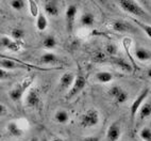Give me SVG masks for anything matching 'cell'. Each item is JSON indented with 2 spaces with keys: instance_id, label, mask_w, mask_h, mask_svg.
Listing matches in <instances>:
<instances>
[{
  "instance_id": "1",
  "label": "cell",
  "mask_w": 151,
  "mask_h": 141,
  "mask_svg": "<svg viewBox=\"0 0 151 141\" xmlns=\"http://www.w3.org/2000/svg\"><path fill=\"white\" fill-rule=\"evenodd\" d=\"M117 4L122 11H124L128 14H131V15H134L136 17L148 18L150 16L148 12L145 11L143 7L140 6L139 2H136V1H133V0H122V1H118Z\"/></svg>"
},
{
  "instance_id": "2",
  "label": "cell",
  "mask_w": 151,
  "mask_h": 141,
  "mask_svg": "<svg viewBox=\"0 0 151 141\" xmlns=\"http://www.w3.org/2000/svg\"><path fill=\"white\" fill-rule=\"evenodd\" d=\"M33 81H34V76H28L22 80V82L17 84L12 90H10L9 92V96L13 102L18 103L19 100H22L24 94L26 93L27 90H29L32 86Z\"/></svg>"
},
{
  "instance_id": "3",
  "label": "cell",
  "mask_w": 151,
  "mask_h": 141,
  "mask_svg": "<svg viewBox=\"0 0 151 141\" xmlns=\"http://www.w3.org/2000/svg\"><path fill=\"white\" fill-rule=\"evenodd\" d=\"M100 113L97 109L91 108L80 118V125L83 128H93L99 124Z\"/></svg>"
},
{
  "instance_id": "4",
  "label": "cell",
  "mask_w": 151,
  "mask_h": 141,
  "mask_svg": "<svg viewBox=\"0 0 151 141\" xmlns=\"http://www.w3.org/2000/svg\"><path fill=\"white\" fill-rule=\"evenodd\" d=\"M0 68L6 70H16V68H34L40 70H44V68H35L33 65H30L27 64V63L22 62V61H18V60H16L15 58H12V57L8 58V59H0Z\"/></svg>"
},
{
  "instance_id": "5",
  "label": "cell",
  "mask_w": 151,
  "mask_h": 141,
  "mask_svg": "<svg viewBox=\"0 0 151 141\" xmlns=\"http://www.w3.org/2000/svg\"><path fill=\"white\" fill-rule=\"evenodd\" d=\"M85 86H86V79H85V77L82 76V75H77L75 77V80H73L71 88L68 90L66 98L67 100H73V97H76L77 95L80 94L83 91Z\"/></svg>"
},
{
  "instance_id": "6",
  "label": "cell",
  "mask_w": 151,
  "mask_h": 141,
  "mask_svg": "<svg viewBox=\"0 0 151 141\" xmlns=\"http://www.w3.org/2000/svg\"><path fill=\"white\" fill-rule=\"evenodd\" d=\"M149 92H150V89H149V88H145V89L138 94L137 97L132 102V104L130 106V116H131V119L132 120H134V118L137 116V112H138V110H139L140 106L146 102V100H147V97H148V95H149Z\"/></svg>"
},
{
  "instance_id": "7",
  "label": "cell",
  "mask_w": 151,
  "mask_h": 141,
  "mask_svg": "<svg viewBox=\"0 0 151 141\" xmlns=\"http://www.w3.org/2000/svg\"><path fill=\"white\" fill-rule=\"evenodd\" d=\"M109 95L111 96V98L117 104V105H122L124 104L126 102H128L129 100V94L124 89H122L119 86H113L109 90Z\"/></svg>"
},
{
  "instance_id": "8",
  "label": "cell",
  "mask_w": 151,
  "mask_h": 141,
  "mask_svg": "<svg viewBox=\"0 0 151 141\" xmlns=\"http://www.w3.org/2000/svg\"><path fill=\"white\" fill-rule=\"evenodd\" d=\"M24 104H26V107H28V108H37L40 104H41V94H40L38 89H36V88H30L28 90Z\"/></svg>"
},
{
  "instance_id": "9",
  "label": "cell",
  "mask_w": 151,
  "mask_h": 141,
  "mask_svg": "<svg viewBox=\"0 0 151 141\" xmlns=\"http://www.w3.org/2000/svg\"><path fill=\"white\" fill-rule=\"evenodd\" d=\"M77 15H78V7L76 4L68 6L65 11V22H66V29L69 33L73 32Z\"/></svg>"
},
{
  "instance_id": "10",
  "label": "cell",
  "mask_w": 151,
  "mask_h": 141,
  "mask_svg": "<svg viewBox=\"0 0 151 141\" xmlns=\"http://www.w3.org/2000/svg\"><path fill=\"white\" fill-rule=\"evenodd\" d=\"M0 45L3 47V48L8 49V50H11V52H19L22 50V48L24 47V42H16L13 41L10 36H2L0 39Z\"/></svg>"
},
{
  "instance_id": "11",
  "label": "cell",
  "mask_w": 151,
  "mask_h": 141,
  "mask_svg": "<svg viewBox=\"0 0 151 141\" xmlns=\"http://www.w3.org/2000/svg\"><path fill=\"white\" fill-rule=\"evenodd\" d=\"M122 137V126L118 122H114L109 126L106 130L108 141H118Z\"/></svg>"
},
{
  "instance_id": "12",
  "label": "cell",
  "mask_w": 151,
  "mask_h": 141,
  "mask_svg": "<svg viewBox=\"0 0 151 141\" xmlns=\"http://www.w3.org/2000/svg\"><path fill=\"white\" fill-rule=\"evenodd\" d=\"M44 11L46 13V15L50 17H58L60 15V7L58 1H52V0H48L44 2Z\"/></svg>"
},
{
  "instance_id": "13",
  "label": "cell",
  "mask_w": 151,
  "mask_h": 141,
  "mask_svg": "<svg viewBox=\"0 0 151 141\" xmlns=\"http://www.w3.org/2000/svg\"><path fill=\"white\" fill-rule=\"evenodd\" d=\"M112 29L115 31V32L119 33H124V32H136V29H135L133 26L129 24V23H126L124 20H115V22L112 23Z\"/></svg>"
},
{
  "instance_id": "14",
  "label": "cell",
  "mask_w": 151,
  "mask_h": 141,
  "mask_svg": "<svg viewBox=\"0 0 151 141\" xmlns=\"http://www.w3.org/2000/svg\"><path fill=\"white\" fill-rule=\"evenodd\" d=\"M75 77H76L75 74L71 73V72H66V73L63 74L59 80L60 89L61 90H69L73 84Z\"/></svg>"
},
{
  "instance_id": "15",
  "label": "cell",
  "mask_w": 151,
  "mask_h": 141,
  "mask_svg": "<svg viewBox=\"0 0 151 141\" xmlns=\"http://www.w3.org/2000/svg\"><path fill=\"white\" fill-rule=\"evenodd\" d=\"M40 62L46 65H54L61 62V59L53 52H45L40 57Z\"/></svg>"
},
{
  "instance_id": "16",
  "label": "cell",
  "mask_w": 151,
  "mask_h": 141,
  "mask_svg": "<svg viewBox=\"0 0 151 141\" xmlns=\"http://www.w3.org/2000/svg\"><path fill=\"white\" fill-rule=\"evenodd\" d=\"M95 79L99 84H106L113 81L114 75L111 72H108V70H101V72H98V73L95 74Z\"/></svg>"
},
{
  "instance_id": "17",
  "label": "cell",
  "mask_w": 151,
  "mask_h": 141,
  "mask_svg": "<svg viewBox=\"0 0 151 141\" xmlns=\"http://www.w3.org/2000/svg\"><path fill=\"white\" fill-rule=\"evenodd\" d=\"M134 56L138 61L142 62H146L151 60V50L144 47H136L134 50Z\"/></svg>"
},
{
  "instance_id": "18",
  "label": "cell",
  "mask_w": 151,
  "mask_h": 141,
  "mask_svg": "<svg viewBox=\"0 0 151 141\" xmlns=\"http://www.w3.org/2000/svg\"><path fill=\"white\" fill-rule=\"evenodd\" d=\"M6 130H8L9 135L12 136V137H22L24 135L22 128L14 121H11L6 124Z\"/></svg>"
},
{
  "instance_id": "19",
  "label": "cell",
  "mask_w": 151,
  "mask_h": 141,
  "mask_svg": "<svg viewBox=\"0 0 151 141\" xmlns=\"http://www.w3.org/2000/svg\"><path fill=\"white\" fill-rule=\"evenodd\" d=\"M137 116L140 120H146L151 117V100H146L145 103L140 106Z\"/></svg>"
},
{
  "instance_id": "20",
  "label": "cell",
  "mask_w": 151,
  "mask_h": 141,
  "mask_svg": "<svg viewBox=\"0 0 151 141\" xmlns=\"http://www.w3.org/2000/svg\"><path fill=\"white\" fill-rule=\"evenodd\" d=\"M35 26H36V29L38 31H45L48 27V19H47V16L43 12H40L37 15V17L35 18Z\"/></svg>"
},
{
  "instance_id": "21",
  "label": "cell",
  "mask_w": 151,
  "mask_h": 141,
  "mask_svg": "<svg viewBox=\"0 0 151 141\" xmlns=\"http://www.w3.org/2000/svg\"><path fill=\"white\" fill-rule=\"evenodd\" d=\"M53 119H54V121L57 123H59V124H66V123L69 121L70 117L67 110H65V109H59V110H57L55 113H54Z\"/></svg>"
},
{
  "instance_id": "22",
  "label": "cell",
  "mask_w": 151,
  "mask_h": 141,
  "mask_svg": "<svg viewBox=\"0 0 151 141\" xmlns=\"http://www.w3.org/2000/svg\"><path fill=\"white\" fill-rule=\"evenodd\" d=\"M80 24L85 28H91L95 24V15L91 12H85L80 17Z\"/></svg>"
},
{
  "instance_id": "23",
  "label": "cell",
  "mask_w": 151,
  "mask_h": 141,
  "mask_svg": "<svg viewBox=\"0 0 151 141\" xmlns=\"http://www.w3.org/2000/svg\"><path fill=\"white\" fill-rule=\"evenodd\" d=\"M112 61H113V63L116 65L117 68H119L120 70H124V72H131V70H132L131 64H130L126 59L114 57V58H112Z\"/></svg>"
},
{
  "instance_id": "24",
  "label": "cell",
  "mask_w": 151,
  "mask_h": 141,
  "mask_svg": "<svg viewBox=\"0 0 151 141\" xmlns=\"http://www.w3.org/2000/svg\"><path fill=\"white\" fill-rule=\"evenodd\" d=\"M58 45L57 39L54 38L53 35H47L46 38L44 39L43 41V46L45 49H48V50H51L54 49Z\"/></svg>"
},
{
  "instance_id": "25",
  "label": "cell",
  "mask_w": 151,
  "mask_h": 141,
  "mask_svg": "<svg viewBox=\"0 0 151 141\" xmlns=\"http://www.w3.org/2000/svg\"><path fill=\"white\" fill-rule=\"evenodd\" d=\"M24 31L19 27H15L11 30V39L16 42H24Z\"/></svg>"
},
{
  "instance_id": "26",
  "label": "cell",
  "mask_w": 151,
  "mask_h": 141,
  "mask_svg": "<svg viewBox=\"0 0 151 141\" xmlns=\"http://www.w3.org/2000/svg\"><path fill=\"white\" fill-rule=\"evenodd\" d=\"M9 4H10V7H11L13 10L20 12L26 8L27 1H24V0H12V1L9 2Z\"/></svg>"
},
{
  "instance_id": "27",
  "label": "cell",
  "mask_w": 151,
  "mask_h": 141,
  "mask_svg": "<svg viewBox=\"0 0 151 141\" xmlns=\"http://www.w3.org/2000/svg\"><path fill=\"white\" fill-rule=\"evenodd\" d=\"M27 4L29 6V12L31 14V16L36 18L40 13V9H38V3L36 1H33V0H29L27 1Z\"/></svg>"
},
{
  "instance_id": "28",
  "label": "cell",
  "mask_w": 151,
  "mask_h": 141,
  "mask_svg": "<svg viewBox=\"0 0 151 141\" xmlns=\"http://www.w3.org/2000/svg\"><path fill=\"white\" fill-rule=\"evenodd\" d=\"M105 52L112 58L116 57L118 55V47L115 43H109L105 45Z\"/></svg>"
},
{
  "instance_id": "29",
  "label": "cell",
  "mask_w": 151,
  "mask_h": 141,
  "mask_svg": "<svg viewBox=\"0 0 151 141\" xmlns=\"http://www.w3.org/2000/svg\"><path fill=\"white\" fill-rule=\"evenodd\" d=\"M133 20H134L135 24L137 25L138 27H139L140 29L143 30L144 32L146 33V35H147L149 39H151V26L150 25L145 24V23L140 22V20H138V19H133Z\"/></svg>"
},
{
  "instance_id": "30",
  "label": "cell",
  "mask_w": 151,
  "mask_h": 141,
  "mask_svg": "<svg viewBox=\"0 0 151 141\" xmlns=\"http://www.w3.org/2000/svg\"><path fill=\"white\" fill-rule=\"evenodd\" d=\"M139 137L143 141H151V128L144 127L139 132Z\"/></svg>"
},
{
  "instance_id": "31",
  "label": "cell",
  "mask_w": 151,
  "mask_h": 141,
  "mask_svg": "<svg viewBox=\"0 0 151 141\" xmlns=\"http://www.w3.org/2000/svg\"><path fill=\"white\" fill-rule=\"evenodd\" d=\"M12 77H13V74L0 68V80H8V79H11Z\"/></svg>"
},
{
  "instance_id": "32",
  "label": "cell",
  "mask_w": 151,
  "mask_h": 141,
  "mask_svg": "<svg viewBox=\"0 0 151 141\" xmlns=\"http://www.w3.org/2000/svg\"><path fill=\"white\" fill-rule=\"evenodd\" d=\"M81 141H100V138L98 136H86Z\"/></svg>"
},
{
  "instance_id": "33",
  "label": "cell",
  "mask_w": 151,
  "mask_h": 141,
  "mask_svg": "<svg viewBox=\"0 0 151 141\" xmlns=\"http://www.w3.org/2000/svg\"><path fill=\"white\" fill-rule=\"evenodd\" d=\"M8 113V108L3 104H0V117H4Z\"/></svg>"
},
{
  "instance_id": "34",
  "label": "cell",
  "mask_w": 151,
  "mask_h": 141,
  "mask_svg": "<svg viewBox=\"0 0 151 141\" xmlns=\"http://www.w3.org/2000/svg\"><path fill=\"white\" fill-rule=\"evenodd\" d=\"M51 141H65L64 139H62V138H59V137H57V138H53Z\"/></svg>"
},
{
  "instance_id": "35",
  "label": "cell",
  "mask_w": 151,
  "mask_h": 141,
  "mask_svg": "<svg viewBox=\"0 0 151 141\" xmlns=\"http://www.w3.org/2000/svg\"><path fill=\"white\" fill-rule=\"evenodd\" d=\"M8 58H10L9 56H4V55L0 54V59H8Z\"/></svg>"
},
{
  "instance_id": "36",
  "label": "cell",
  "mask_w": 151,
  "mask_h": 141,
  "mask_svg": "<svg viewBox=\"0 0 151 141\" xmlns=\"http://www.w3.org/2000/svg\"><path fill=\"white\" fill-rule=\"evenodd\" d=\"M147 76H148V77H149V78H150V79H151V68H149V70H147Z\"/></svg>"
},
{
  "instance_id": "37",
  "label": "cell",
  "mask_w": 151,
  "mask_h": 141,
  "mask_svg": "<svg viewBox=\"0 0 151 141\" xmlns=\"http://www.w3.org/2000/svg\"><path fill=\"white\" fill-rule=\"evenodd\" d=\"M29 141H38V140H37V138H32V139H30Z\"/></svg>"
},
{
  "instance_id": "38",
  "label": "cell",
  "mask_w": 151,
  "mask_h": 141,
  "mask_svg": "<svg viewBox=\"0 0 151 141\" xmlns=\"http://www.w3.org/2000/svg\"><path fill=\"white\" fill-rule=\"evenodd\" d=\"M16 141H24V140H16Z\"/></svg>"
},
{
  "instance_id": "39",
  "label": "cell",
  "mask_w": 151,
  "mask_h": 141,
  "mask_svg": "<svg viewBox=\"0 0 151 141\" xmlns=\"http://www.w3.org/2000/svg\"><path fill=\"white\" fill-rule=\"evenodd\" d=\"M43 141H47V140H46V139H45V140H43Z\"/></svg>"
}]
</instances>
